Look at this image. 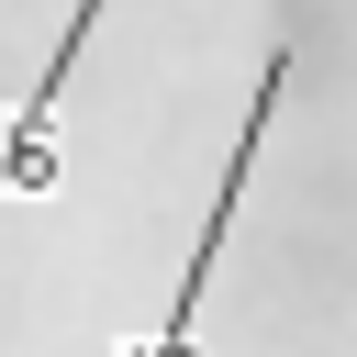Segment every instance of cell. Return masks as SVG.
Instances as JSON below:
<instances>
[{"mask_svg": "<svg viewBox=\"0 0 357 357\" xmlns=\"http://www.w3.org/2000/svg\"><path fill=\"white\" fill-rule=\"evenodd\" d=\"M279 89H290V45H268V67H257V89H245V134H234L223 190H212V212H201V245H190V268H178V290H167V324H156L134 357H190V335H201V290H212V268H223V234H234V201H245V167H257V145H268Z\"/></svg>", "mask_w": 357, "mask_h": 357, "instance_id": "cell-1", "label": "cell"}, {"mask_svg": "<svg viewBox=\"0 0 357 357\" xmlns=\"http://www.w3.org/2000/svg\"><path fill=\"white\" fill-rule=\"evenodd\" d=\"M89 33H100V0H78V11H67V33H56V56H45V78L0 112V201H45V190L67 178L56 112H67V67L89 56Z\"/></svg>", "mask_w": 357, "mask_h": 357, "instance_id": "cell-2", "label": "cell"}]
</instances>
